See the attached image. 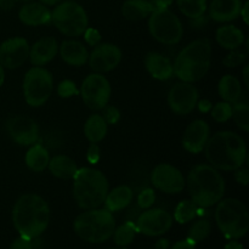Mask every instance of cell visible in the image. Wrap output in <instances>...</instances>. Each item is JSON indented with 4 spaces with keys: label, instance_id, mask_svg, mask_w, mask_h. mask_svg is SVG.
Segmentation results:
<instances>
[{
    "label": "cell",
    "instance_id": "20",
    "mask_svg": "<svg viewBox=\"0 0 249 249\" xmlns=\"http://www.w3.org/2000/svg\"><path fill=\"white\" fill-rule=\"evenodd\" d=\"M18 17L26 26H44L51 22V11L41 2H28L19 9Z\"/></svg>",
    "mask_w": 249,
    "mask_h": 249
},
{
    "label": "cell",
    "instance_id": "7",
    "mask_svg": "<svg viewBox=\"0 0 249 249\" xmlns=\"http://www.w3.org/2000/svg\"><path fill=\"white\" fill-rule=\"evenodd\" d=\"M215 221L226 238L243 237L249 229V214L243 202L236 198L220 199L216 203Z\"/></svg>",
    "mask_w": 249,
    "mask_h": 249
},
{
    "label": "cell",
    "instance_id": "36",
    "mask_svg": "<svg viewBox=\"0 0 249 249\" xmlns=\"http://www.w3.org/2000/svg\"><path fill=\"white\" fill-rule=\"evenodd\" d=\"M211 114L212 118L215 122H218V123H225L232 116V105L226 101L218 102V104L212 107Z\"/></svg>",
    "mask_w": 249,
    "mask_h": 249
},
{
    "label": "cell",
    "instance_id": "39",
    "mask_svg": "<svg viewBox=\"0 0 249 249\" xmlns=\"http://www.w3.org/2000/svg\"><path fill=\"white\" fill-rule=\"evenodd\" d=\"M101 111L102 118L105 119V122H106L107 124H117L119 119H121V112H119V109L117 108L116 106H113V105L107 104Z\"/></svg>",
    "mask_w": 249,
    "mask_h": 249
},
{
    "label": "cell",
    "instance_id": "26",
    "mask_svg": "<svg viewBox=\"0 0 249 249\" xmlns=\"http://www.w3.org/2000/svg\"><path fill=\"white\" fill-rule=\"evenodd\" d=\"M155 10V5L148 0H125L122 5V15L133 22L146 18Z\"/></svg>",
    "mask_w": 249,
    "mask_h": 249
},
{
    "label": "cell",
    "instance_id": "24",
    "mask_svg": "<svg viewBox=\"0 0 249 249\" xmlns=\"http://www.w3.org/2000/svg\"><path fill=\"white\" fill-rule=\"evenodd\" d=\"M134 198L133 189L128 185H121V186L114 187L113 190L108 191L106 198H105V209H107L111 213L119 212L125 209L130 206Z\"/></svg>",
    "mask_w": 249,
    "mask_h": 249
},
{
    "label": "cell",
    "instance_id": "55",
    "mask_svg": "<svg viewBox=\"0 0 249 249\" xmlns=\"http://www.w3.org/2000/svg\"><path fill=\"white\" fill-rule=\"evenodd\" d=\"M112 249H126L125 247H121V248H112Z\"/></svg>",
    "mask_w": 249,
    "mask_h": 249
},
{
    "label": "cell",
    "instance_id": "29",
    "mask_svg": "<svg viewBox=\"0 0 249 249\" xmlns=\"http://www.w3.org/2000/svg\"><path fill=\"white\" fill-rule=\"evenodd\" d=\"M49 160H50V155L49 151L44 146L34 143L27 151L24 162L26 165L34 173H41L48 168Z\"/></svg>",
    "mask_w": 249,
    "mask_h": 249
},
{
    "label": "cell",
    "instance_id": "50",
    "mask_svg": "<svg viewBox=\"0 0 249 249\" xmlns=\"http://www.w3.org/2000/svg\"><path fill=\"white\" fill-rule=\"evenodd\" d=\"M168 247H169V241L165 238H162L156 243V249H168Z\"/></svg>",
    "mask_w": 249,
    "mask_h": 249
},
{
    "label": "cell",
    "instance_id": "3",
    "mask_svg": "<svg viewBox=\"0 0 249 249\" xmlns=\"http://www.w3.org/2000/svg\"><path fill=\"white\" fill-rule=\"evenodd\" d=\"M191 201L199 208L215 206L225 195V181L218 169L211 164H199L190 170L186 179Z\"/></svg>",
    "mask_w": 249,
    "mask_h": 249
},
{
    "label": "cell",
    "instance_id": "52",
    "mask_svg": "<svg viewBox=\"0 0 249 249\" xmlns=\"http://www.w3.org/2000/svg\"><path fill=\"white\" fill-rule=\"evenodd\" d=\"M248 72H249V66L248 65H246L245 66V68H243V80H245V85L247 88H249V74H248Z\"/></svg>",
    "mask_w": 249,
    "mask_h": 249
},
{
    "label": "cell",
    "instance_id": "12",
    "mask_svg": "<svg viewBox=\"0 0 249 249\" xmlns=\"http://www.w3.org/2000/svg\"><path fill=\"white\" fill-rule=\"evenodd\" d=\"M138 232L150 237L162 236L173 226V218L167 211L160 208H148L138 216L135 221Z\"/></svg>",
    "mask_w": 249,
    "mask_h": 249
},
{
    "label": "cell",
    "instance_id": "54",
    "mask_svg": "<svg viewBox=\"0 0 249 249\" xmlns=\"http://www.w3.org/2000/svg\"><path fill=\"white\" fill-rule=\"evenodd\" d=\"M4 82H5V71H4V67L0 65V87L4 84Z\"/></svg>",
    "mask_w": 249,
    "mask_h": 249
},
{
    "label": "cell",
    "instance_id": "8",
    "mask_svg": "<svg viewBox=\"0 0 249 249\" xmlns=\"http://www.w3.org/2000/svg\"><path fill=\"white\" fill-rule=\"evenodd\" d=\"M51 22L56 28L67 36H83L89 24L84 7L74 1H65L58 4L51 12Z\"/></svg>",
    "mask_w": 249,
    "mask_h": 249
},
{
    "label": "cell",
    "instance_id": "46",
    "mask_svg": "<svg viewBox=\"0 0 249 249\" xmlns=\"http://www.w3.org/2000/svg\"><path fill=\"white\" fill-rule=\"evenodd\" d=\"M173 1L174 0H155L153 5H155L156 9H168L173 4Z\"/></svg>",
    "mask_w": 249,
    "mask_h": 249
},
{
    "label": "cell",
    "instance_id": "31",
    "mask_svg": "<svg viewBox=\"0 0 249 249\" xmlns=\"http://www.w3.org/2000/svg\"><path fill=\"white\" fill-rule=\"evenodd\" d=\"M136 232V226L135 223L131 220L125 221L124 224H122L121 226H118L117 229H114L113 232V238H114V243L119 247H125V246H129L135 238Z\"/></svg>",
    "mask_w": 249,
    "mask_h": 249
},
{
    "label": "cell",
    "instance_id": "18",
    "mask_svg": "<svg viewBox=\"0 0 249 249\" xmlns=\"http://www.w3.org/2000/svg\"><path fill=\"white\" fill-rule=\"evenodd\" d=\"M209 133H211V129H209L208 123L203 119H196L191 124H189L185 130L182 135V146L187 152L194 153V155L202 152L211 136Z\"/></svg>",
    "mask_w": 249,
    "mask_h": 249
},
{
    "label": "cell",
    "instance_id": "21",
    "mask_svg": "<svg viewBox=\"0 0 249 249\" xmlns=\"http://www.w3.org/2000/svg\"><path fill=\"white\" fill-rule=\"evenodd\" d=\"M241 0H212L209 17L215 22H231L240 16Z\"/></svg>",
    "mask_w": 249,
    "mask_h": 249
},
{
    "label": "cell",
    "instance_id": "25",
    "mask_svg": "<svg viewBox=\"0 0 249 249\" xmlns=\"http://www.w3.org/2000/svg\"><path fill=\"white\" fill-rule=\"evenodd\" d=\"M215 39L221 48L226 50H235L241 48L245 43V34L232 24H225L216 29Z\"/></svg>",
    "mask_w": 249,
    "mask_h": 249
},
{
    "label": "cell",
    "instance_id": "17",
    "mask_svg": "<svg viewBox=\"0 0 249 249\" xmlns=\"http://www.w3.org/2000/svg\"><path fill=\"white\" fill-rule=\"evenodd\" d=\"M29 57V44L22 36H14L0 45V65L15 70L22 67Z\"/></svg>",
    "mask_w": 249,
    "mask_h": 249
},
{
    "label": "cell",
    "instance_id": "33",
    "mask_svg": "<svg viewBox=\"0 0 249 249\" xmlns=\"http://www.w3.org/2000/svg\"><path fill=\"white\" fill-rule=\"evenodd\" d=\"M180 11L189 18L203 16L207 11V0H177Z\"/></svg>",
    "mask_w": 249,
    "mask_h": 249
},
{
    "label": "cell",
    "instance_id": "16",
    "mask_svg": "<svg viewBox=\"0 0 249 249\" xmlns=\"http://www.w3.org/2000/svg\"><path fill=\"white\" fill-rule=\"evenodd\" d=\"M90 68L95 73H107L117 67L122 61V51L114 44L100 43L94 46L89 55Z\"/></svg>",
    "mask_w": 249,
    "mask_h": 249
},
{
    "label": "cell",
    "instance_id": "45",
    "mask_svg": "<svg viewBox=\"0 0 249 249\" xmlns=\"http://www.w3.org/2000/svg\"><path fill=\"white\" fill-rule=\"evenodd\" d=\"M170 249H196V243H194L191 240L186 238V240H182L174 243Z\"/></svg>",
    "mask_w": 249,
    "mask_h": 249
},
{
    "label": "cell",
    "instance_id": "6",
    "mask_svg": "<svg viewBox=\"0 0 249 249\" xmlns=\"http://www.w3.org/2000/svg\"><path fill=\"white\" fill-rule=\"evenodd\" d=\"M74 232L89 243H102L112 237L116 229L113 214L107 209H88L79 214L73 224Z\"/></svg>",
    "mask_w": 249,
    "mask_h": 249
},
{
    "label": "cell",
    "instance_id": "51",
    "mask_svg": "<svg viewBox=\"0 0 249 249\" xmlns=\"http://www.w3.org/2000/svg\"><path fill=\"white\" fill-rule=\"evenodd\" d=\"M199 109H201L202 112H208L209 109H211L212 107V104L209 101H207V100H203V101L199 102Z\"/></svg>",
    "mask_w": 249,
    "mask_h": 249
},
{
    "label": "cell",
    "instance_id": "53",
    "mask_svg": "<svg viewBox=\"0 0 249 249\" xmlns=\"http://www.w3.org/2000/svg\"><path fill=\"white\" fill-rule=\"evenodd\" d=\"M39 1L45 5V6H53V5H57L62 0H39Z\"/></svg>",
    "mask_w": 249,
    "mask_h": 249
},
{
    "label": "cell",
    "instance_id": "32",
    "mask_svg": "<svg viewBox=\"0 0 249 249\" xmlns=\"http://www.w3.org/2000/svg\"><path fill=\"white\" fill-rule=\"evenodd\" d=\"M199 207L195 204L191 199H185L180 202L174 212V219L179 224H187L198 215Z\"/></svg>",
    "mask_w": 249,
    "mask_h": 249
},
{
    "label": "cell",
    "instance_id": "1",
    "mask_svg": "<svg viewBox=\"0 0 249 249\" xmlns=\"http://www.w3.org/2000/svg\"><path fill=\"white\" fill-rule=\"evenodd\" d=\"M203 151L209 164L224 172H235L247 160V145L233 131H218L209 136Z\"/></svg>",
    "mask_w": 249,
    "mask_h": 249
},
{
    "label": "cell",
    "instance_id": "35",
    "mask_svg": "<svg viewBox=\"0 0 249 249\" xmlns=\"http://www.w3.org/2000/svg\"><path fill=\"white\" fill-rule=\"evenodd\" d=\"M235 123L237 124L238 128L243 131L249 130V106L247 102H237L232 105V116Z\"/></svg>",
    "mask_w": 249,
    "mask_h": 249
},
{
    "label": "cell",
    "instance_id": "11",
    "mask_svg": "<svg viewBox=\"0 0 249 249\" xmlns=\"http://www.w3.org/2000/svg\"><path fill=\"white\" fill-rule=\"evenodd\" d=\"M111 92V84L101 73L89 74L80 87L83 101L92 111H101L108 104Z\"/></svg>",
    "mask_w": 249,
    "mask_h": 249
},
{
    "label": "cell",
    "instance_id": "34",
    "mask_svg": "<svg viewBox=\"0 0 249 249\" xmlns=\"http://www.w3.org/2000/svg\"><path fill=\"white\" fill-rule=\"evenodd\" d=\"M212 231V224L208 219H198L189 229L187 238L194 243L202 242L209 236Z\"/></svg>",
    "mask_w": 249,
    "mask_h": 249
},
{
    "label": "cell",
    "instance_id": "47",
    "mask_svg": "<svg viewBox=\"0 0 249 249\" xmlns=\"http://www.w3.org/2000/svg\"><path fill=\"white\" fill-rule=\"evenodd\" d=\"M248 7H249V2L246 1L245 5H242L240 11V16L242 17L243 21H245L246 24L249 23V17H248Z\"/></svg>",
    "mask_w": 249,
    "mask_h": 249
},
{
    "label": "cell",
    "instance_id": "19",
    "mask_svg": "<svg viewBox=\"0 0 249 249\" xmlns=\"http://www.w3.org/2000/svg\"><path fill=\"white\" fill-rule=\"evenodd\" d=\"M58 53L57 40L53 36H43L29 46V61L33 66L46 65L55 58Z\"/></svg>",
    "mask_w": 249,
    "mask_h": 249
},
{
    "label": "cell",
    "instance_id": "42",
    "mask_svg": "<svg viewBox=\"0 0 249 249\" xmlns=\"http://www.w3.org/2000/svg\"><path fill=\"white\" fill-rule=\"evenodd\" d=\"M100 157H101V152H100V147L97 143H90L89 148L87 152V160L90 164H96L99 162Z\"/></svg>",
    "mask_w": 249,
    "mask_h": 249
},
{
    "label": "cell",
    "instance_id": "40",
    "mask_svg": "<svg viewBox=\"0 0 249 249\" xmlns=\"http://www.w3.org/2000/svg\"><path fill=\"white\" fill-rule=\"evenodd\" d=\"M57 94L60 95L61 97H63V99H67V97L73 96V95H77L78 90L72 80H63V82H61L60 84H58Z\"/></svg>",
    "mask_w": 249,
    "mask_h": 249
},
{
    "label": "cell",
    "instance_id": "27",
    "mask_svg": "<svg viewBox=\"0 0 249 249\" xmlns=\"http://www.w3.org/2000/svg\"><path fill=\"white\" fill-rule=\"evenodd\" d=\"M49 170L53 177L62 180L73 179L78 167L74 160L66 155H57L49 160Z\"/></svg>",
    "mask_w": 249,
    "mask_h": 249
},
{
    "label": "cell",
    "instance_id": "2",
    "mask_svg": "<svg viewBox=\"0 0 249 249\" xmlns=\"http://www.w3.org/2000/svg\"><path fill=\"white\" fill-rule=\"evenodd\" d=\"M50 221V208L45 199L36 194H24L12 208V223L19 236L39 237L48 229Z\"/></svg>",
    "mask_w": 249,
    "mask_h": 249
},
{
    "label": "cell",
    "instance_id": "13",
    "mask_svg": "<svg viewBox=\"0 0 249 249\" xmlns=\"http://www.w3.org/2000/svg\"><path fill=\"white\" fill-rule=\"evenodd\" d=\"M198 104V90L192 83H175L168 94V105L178 116L191 113Z\"/></svg>",
    "mask_w": 249,
    "mask_h": 249
},
{
    "label": "cell",
    "instance_id": "14",
    "mask_svg": "<svg viewBox=\"0 0 249 249\" xmlns=\"http://www.w3.org/2000/svg\"><path fill=\"white\" fill-rule=\"evenodd\" d=\"M151 181L156 189L165 194H179L186 185L182 173L168 163H160L153 168Z\"/></svg>",
    "mask_w": 249,
    "mask_h": 249
},
{
    "label": "cell",
    "instance_id": "4",
    "mask_svg": "<svg viewBox=\"0 0 249 249\" xmlns=\"http://www.w3.org/2000/svg\"><path fill=\"white\" fill-rule=\"evenodd\" d=\"M211 61V41L208 39H197L180 51L173 63V71L181 82L194 84L208 73Z\"/></svg>",
    "mask_w": 249,
    "mask_h": 249
},
{
    "label": "cell",
    "instance_id": "49",
    "mask_svg": "<svg viewBox=\"0 0 249 249\" xmlns=\"http://www.w3.org/2000/svg\"><path fill=\"white\" fill-rule=\"evenodd\" d=\"M224 249H245L242 243L237 242V241H230L229 243H226V246Z\"/></svg>",
    "mask_w": 249,
    "mask_h": 249
},
{
    "label": "cell",
    "instance_id": "43",
    "mask_svg": "<svg viewBox=\"0 0 249 249\" xmlns=\"http://www.w3.org/2000/svg\"><path fill=\"white\" fill-rule=\"evenodd\" d=\"M235 179L242 186H247L249 181V170L247 168L240 167L238 169L235 170Z\"/></svg>",
    "mask_w": 249,
    "mask_h": 249
},
{
    "label": "cell",
    "instance_id": "9",
    "mask_svg": "<svg viewBox=\"0 0 249 249\" xmlns=\"http://www.w3.org/2000/svg\"><path fill=\"white\" fill-rule=\"evenodd\" d=\"M148 18V31L153 39L164 45H175L184 34L179 17L168 9H156Z\"/></svg>",
    "mask_w": 249,
    "mask_h": 249
},
{
    "label": "cell",
    "instance_id": "5",
    "mask_svg": "<svg viewBox=\"0 0 249 249\" xmlns=\"http://www.w3.org/2000/svg\"><path fill=\"white\" fill-rule=\"evenodd\" d=\"M109 191L105 174L94 168H78L73 177V196L79 208L95 209L102 206Z\"/></svg>",
    "mask_w": 249,
    "mask_h": 249
},
{
    "label": "cell",
    "instance_id": "22",
    "mask_svg": "<svg viewBox=\"0 0 249 249\" xmlns=\"http://www.w3.org/2000/svg\"><path fill=\"white\" fill-rule=\"evenodd\" d=\"M145 66L152 78L157 80H168L174 75L173 63L167 56L151 51L145 57Z\"/></svg>",
    "mask_w": 249,
    "mask_h": 249
},
{
    "label": "cell",
    "instance_id": "48",
    "mask_svg": "<svg viewBox=\"0 0 249 249\" xmlns=\"http://www.w3.org/2000/svg\"><path fill=\"white\" fill-rule=\"evenodd\" d=\"M17 0H0V9L11 10L15 6Z\"/></svg>",
    "mask_w": 249,
    "mask_h": 249
},
{
    "label": "cell",
    "instance_id": "23",
    "mask_svg": "<svg viewBox=\"0 0 249 249\" xmlns=\"http://www.w3.org/2000/svg\"><path fill=\"white\" fill-rule=\"evenodd\" d=\"M61 58L67 65L79 67L83 66L89 58L87 48L78 40H65L58 46Z\"/></svg>",
    "mask_w": 249,
    "mask_h": 249
},
{
    "label": "cell",
    "instance_id": "41",
    "mask_svg": "<svg viewBox=\"0 0 249 249\" xmlns=\"http://www.w3.org/2000/svg\"><path fill=\"white\" fill-rule=\"evenodd\" d=\"M83 34H84L85 43L90 46H96L97 44H100V41H101V34H100V32L95 28H89V27H88Z\"/></svg>",
    "mask_w": 249,
    "mask_h": 249
},
{
    "label": "cell",
    "instance_id": "37",
    "mask_svg": "<svg viewBox=\"0 0 249 249\" xmlns=\"http://www.w3.org/2000/svg\"><path fill=\"white\" fill-rule=\"evenodd\" d=\"M156 194L152 189L146 187L142 189L138 195V207L140 209H148L155 204Z\"/></svg>",
    "mask_w": 249,
    "mask_h": 249
},
{
    "label": "cell",
    "instance_id": "10",
    "mask_svg": "<svg viewBox=\"0 0 249 249\" xmlns=\"http://www.w3.org/2000/svg\"><path fill=\"white\" fill-rule=\"evenodd\" d=\"M53 90L51 73L43 67L34 66L24 75L23 95L27 104L32 107H40L45 104Z\"/></svg>",
    "mask_w": 249,
    "mask_h": 249
},
{
    "label": "cell",
    "instance_id": "30",
    "mask_svg": "<svg viewBox=\"0 0 249 249\" xmlns=\"http://www.w3.org/2000/svg\"><path fill=\"white\" fill-rule=\"evenodd\" d=\"M108 131V124L105 122L101 114H91L84 124L85 138L92 143H97L104 140Z\"/></svg>",
    "mask_w": 249,
    "mask_h": 249
},
{
    "label": "cell",
    "instance_id": "44",
    "mask_svg": "<svg viewBox=\"0 0 249 249\" xmlns=\"http://www.w3.org/2000/svg\"><path fill=\"white\" fill-rule=\"evenodd\" d=\"M10 249H33V245H32V240L26 237H18L11 243Z\"/></svg>",
    "mask_w": 249,
    "mask_h": 249
},
{
    "label": "cell",
    "instance_id": "28",
    "mask_svg": "<svg viewBox=\"0 0 249 249\" xmlns=\"http://www.w3.org/2000/svg\"><path fill=\"white\" fill-rule=\"evenodd\" d=\"M218 91L224 101L229 104H235L242 97V84L237 77L226 74L219 82Z\"/></svg>",
    "mask_w": 249,
    "mask_h": 249
},
{
    "label": "cell",
    "instance_id": "38",
    "mask_svg": "<svg viewBox=\"0 0 249 249\" xmlns=\"http://www.w3.org/2000/svg\"><path fill=\"white\" fill-rule=\"evenodd\" d=\"M246 53L238 50V49H235V50H230V53L224 57L223 65L226 66V67H237V66L242 65L246 61Z\"/></svg>",
    "mask_w": 249,
    "mask_h": 249
},
{
    "label": "cell",
    "instance_id": "15",
    "mask_svg": "<svg viewBox=\"0 0 249 249\" xmlns=\"http://www.w3.org/2000/svg\"><path fill=\"white\" fill-rule=\"evenodd\" d=\"M6 130L10 138L21 146H32L39 140V126L34 119L27 116H12L6 121Z\"/></svg>",
    "mask_w": 249,
    "mask_h": 249
}]
</instances>
